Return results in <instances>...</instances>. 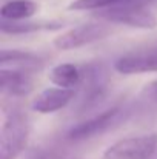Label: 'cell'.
Returning a JSON list of instances; mask_svg holds the SVG:
<instances>
[{
    "instance_id": "obj_9",
    "label": "cell",
    "mask_w": 157,
    "mask_h": 159,
    "mask_svg": "<svg viewBox=\"0 0 157 159\" xmlns=\"http://www.w3.org/2000/svg\"><path fill=\"white\" fill-rule=\"evenodd\" d=\"M0 65L2 68L20 70L28 73L42 71L45 66V60L39 56L19 50H2L0 53Z\"/></svg>"
},
{
    "instance_id": "obj_13",
    "label": "cell",
    "mask_w": 157,
    "mask_h": 159,
    "mask_svg": "<svg viewBox=\"0 0 157 159\" xmlns=\"http://www.w3.org/2000/svg\"><path fill=\"white\" fill-rule=\"evenodd\" d=\"M63 23L60 22H45V23H37V22H23V20H2V31L6 34H28V33H36L42 30H57L62 28Z\"/></svg>"
},
{
    "instance_id": "obj_10",
    "label": "cell",
    "mask_w": 157,
    "mask_h": 159,
    "mask_svg": "<svg viewBox=\"0 0 157 159\" xmlns=\"http://www.w3.org/2000/svg\"><path fill=\"white\" fill-rule=\"evenodd\" d=\"M74 98V91L71 88H48L45 91L40 93V96L34 101L33 110L42 114H48L62 110L63 107H66L71 99Z\"/></svg>"
},
{
    "instance_id": "obj_4",
    "label": "cell",
    "mask_w": 157,
    "mask_h": 159,
    "mask_svg": "<svg viewBox=\"0 0 157 159\" xmlns=\"http://www.w3.org/2000/svg\"><path fill=\"white\" fill-rule=\"evenodd\" d=\"M108 71L102 63H89L82 73V101L80 110L86 111L100 104L108 91Z\"/></svg>"
},
{
    "instance_id": "obj_11",
    "label": "cell",
    "mask_w": 157,
    "mask_h": 159,
    "mask_svg": "<svg viewBox=\"0 0 157 159\" xmlns=\"http://www.w3.org/2000/svg\"><path fill=\"white\" fill-rule=\"evenodd\" d=\"M50 80L62 88H74L82 84V71L72 63H60L51 70Z\"/></svg>"
},
{
    "instance_id": "obj_12",
    "label": "cell",
    "mask_w": 157,
    "mask_h": 159,
    "mask_svg": "<svg viewBox=\"0 0 157 159\" xmlns=\"http://www.w3.org/2000/svg\"><path fill=\"white\" fill-rule=\"evenodd\" d=\"M39 9V5L31 0H11L0 9V16L5 20H25L33 17Z\"/></svg>"
},
{
    "instance_id": "obj_16",
    "label": "cell",
    "mask_w": 157,
    "mask_h": 159,
    "mask_svg": "<svg viewBox=\"0 0 157 159\" xmlns=\"http://www.w3.org/2000/svg\"><path fill=\"white\" fill-rule=\"evenodd\" d=\"M143 99L148 101V102H151L154 107H157V80L151 82V84L145 88V91H143Z\"/></svg>"
},
{
    "instance_id": "obj_2",
    "label": "cell",
    "mask_w": 157,
    "mask_h": 159,
    "mask_svg": "<svg viewBox=\"0 0 157 159\" xmlns=\"http://www.w3.org/2000/svg\"><path fill=\"white\" fill-rule=\"evenodd\" d=\"M96 17L103 19L109 23L126 25L131 28L153 30L157 26L156 16L146 9V6L136 5H112L97 11Z\"/></svg>"
},
{
    "instance_id": "obj_15",
    "label": "cell",
    "mask_w": 157,
    "mask_h": 159,
    "mask_svg": "<svg viewBox=\"0 0 157 159\" xmlns=\"http://www.w3.org/2000/svg\"><path fill=\"white\" fill-rule=\"evenodd\" d=\"M26 159H79V158H69V156H65L59 152H54V150H45V148H36L33 150Z\"/></svg>"
},
{
    "instance_id": "obj_6",
    "label": "cell",
    "mask_w": 157,
    "mask_h": 159,
    "mask_svg": "<svg viewBox=\"0 0 157 159\" xmlns=\"http://www.w3.org/2000/svg\"><path fill=\"white\" fill-rule=\"evenodd\" d=\"M126 114V110L122 105H116L109 110H106L103 113H100L99 116L80 122L76 127H72L68 131V139L71 141H83V139H89L96 134H100L106 130H109L111 127L117 125L119 122H122L123 116Z\"/></svg>"
},
{
    "instance_id": "obj_8",
    "label": "cell",
    "mask_w": 157,
    "mask_h": 159,
    "mask_svg": "<svg viewBox=\"0 0 157 159\" xmlns=\"http://www.w3.org/2000/svg\"><path fill=\"white\" fill-rule=\"evenodd\" d=\"M0 85H2V93L9 96H26L34 90L31 73L20 70H9V68H2Z\"/></svg>"
},
{
    "instance_id": "obj_7",
    "label": "cell",
    "mask_w": 157,
    "mask_h": 159,
    "mask_svg": "<svg viewBox=\"0 0 157 159\" xmlns=\"http://www.w3.org/2000/svg\"><path fill=\"white\" fill-rule=\"evenodd\" d=\"M116 71L120 74H139L157 71V48L139 50L119 57L114 62Z\"/></svg>"
},
{
    "instance_id": "obj_14",
    "label": "cell",
    "mask_w": 157,
    "mask_h": 159,
    "mask_svg": "<svg viewBox=\"0 0 157 159\" xmlns=\"http://www.w3.org/2000/svg\"><path fill=\"white\" fill-rule=\"evenodd\" d=\"M123 0H74L69 3V11H86V9H102L112 5H119Z\"/></svg>"
},
{
    "instance_id": "obj_5",
    "label": "cell",
    "mask_w": 157,
    "mask_h": 159,
    "mask_svg": "<svg viewBox=\"0 0 157 159\" xmlns=\"http://www.w3.org/2000/svg\"><path fill=\"white\" fill-rule=\"evenodd\" d=\"M157 150V134L125 138L108 147L103 159H150Z\"/></svg>"
},
{
    "instance_id": "obj_3",
    "label": "cell",
    "mask_w": 157,
    "mask_h": 159,
    "mask_svg": "<svg viewBox=\"0 0 157 159\" xmlns=\"http://www.w3.org/2000/svg\"><path fill=\"white\" fill-rule=\"evenodd\" d=\"M112 34V26L109 22H89L79 25L60 36H57L52 40V45L55 50L68 51V50H76L80 47H85L93 42H99L105 37Z\"/></svg>"
},
{
    "instance_id": "obj_1",
    "label": "cell",
    "mask_w": 157,
    "mask_h": 159,
    "mask_svg": "<svg viewBox=\"0 0 157 159\" xmlns=\"http://www.w3.org/2000/svg\"><path fill=\"white\" fill-rule=\"evenodd\" d=\"M29 122L26 114L14 110L3 122L0 133V159H15L26 147L29 139Z\"/></svg>"
}]
</instances>
